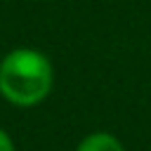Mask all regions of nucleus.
Masks as SVG:
<instances>
[{"label": "nucleus", "instance_id": "nucleus-3", "mask_svg": "<svg viewBox=\"0 0 151 151\" xmlns=\"http://www.w3.org/2000/svg\"><path fill=\"white\" fill-rule=\"evenodd\" d=\"M0 151H17V146H14V142H12V137L0 127Z\"/></svg>", "mask_w": 151, "mask_h": 151}, {"label": "nucleus", "instance_id": "nucleus-2", "mask_svg": "<svg viewBox=\"0 0 151 151\" xmlns=\"http://www.w3.org/2000/svg\"><path fill=\"white\" fill-rule=\"evenodd\" d=\"M76 151H125V146L111 132H92L85 139H80Z\"/></svg>", "mask_w": 151, "mask_h": 151}, {"label": "nucleus", "instance_id": "nucleus-1", "mask_svg": "<svg viewBox=\"0 0 151 151\" xmlns=\"http://www.w3.org/2000/svg\"><path fill=\"white\" fill-rule=\"evenodd\" d=\"M52 61L33 47H17L0 61V94L19 109L45 101L52 92Z\"/></svg>", "mask_w": 151, "mask_h": 151}]
</instances>
